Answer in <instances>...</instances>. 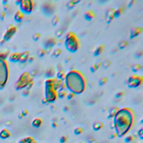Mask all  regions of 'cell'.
<instances>
[{
  "label": "cell",
  "mask_w": 143,
  "mask_h": 143,
  "mask_svg": "<svg viewBox=\"0 0 143 143\" xmlns=\"http://www.w3.org/2000/svg\"><path fill=\"white\" fill-rule=\"evenodd\" d=\"M64 81L67 89L75 94L82 93L87 87L85 75L77 69L71 70L67 73Z\"/></svg>",
  "instance_id": "cell-1"
},
{
  "label": "cell",
  "mask_w": 143,
  "mask_h": 143,
  "mask_svg": "<svg viewBox=\"0 0 143 143\" xmlns=\"http://www.w3.org/2000/svg\"><path fill=\"white\" fill-rule=\"evenodd\" d=\"M133 120V111L128 108H122L119 110L115 116V126L120 133L126 132L132 125Z\"/></svg>",
  "instance_id": "cell-2"
},
{
  "label": "cell",
  "mask_w": 143,
  "mask_h": 143,
  "mask_svg": "<svg viewBox=\"0 0 143 143\" xmlns=\"http://www.w3.org/2000/svg\"><path fill=\"white\" fill-rule=\"evenodd\" d=\"M64 45L68 51L72 53L77 52L80 48V40L74 31H69L67 34L64 40Z\"/></svg>",
  "instance_id": "cell-3"
},
{
  "label": "cell",
  "mask_w": 143,
  "mask_h": 143,
  "mask_svg": "<svg viewBox=\"0 0 143 143\" xmlns=\"http://www.w3.org/2000/svg\"><path fill=\"white\" fill-rule=\"evenodd\" d=\"M56 78H47L45 81V99L48 102H53L57 99L58 92L54 88Z\"/></svg>",
  "instance_id": "cell-4"
},
{
  "label": "cell",
  "mask_w": 143,
  "mask_h": 143,
  "mask_svg": "<svg viewBox=\"0 0 143 143\" xmlns=\"http://www.w3.org/2000/svg\"><path fill=\"white\" fill-rule=\"evenodd\" d=\"M8 66L7 61L0 58V88H2L7 82Z\"/></svg>",
  "instance_id": "cell-5"
},
{
  "label": "cell",
  "mask_w": 143,
  "mask_h": 143,
  "mask_svg": "<svg viewBox=\"0 0 143 143\" xmlns=\"http://www.w3.org/2000/svg\"><path fill=\"white\" fill-rule=\"evenodd\" d=\"M31 76L29 72H25L21 74L16 83V89L17 90L25 89L26 87L28 82L31 79Z\"/></svg>",
  "instance_id": "cell-6"
},
{
  "label": "cell",
  "mask_w": 143,
  "mask_h": 143,
  "mask_svg": "<svg viewBox=\"0 0 143 143\" xmlns=\"http://www.w3.org/2000/svg\"><path fill=\"white\" fill-rule=\"evenodd\" d=\"M143 83V77L138 74H133L128 78L126 83L128 87L135 88L141 86Z\"/></svg>",
  "instance_id": "cell-7"
},
{
  "label": "cell",
  "mask_w": 143,
  "mask_h": 143,
  "mask_svg": "<svg viewBox=\"0 0 143 143\" xmlns=\"http://www.w3.org/2000/svg\"><path fill=\"white\" fill-rule=\"evenodd\" d=\"M19 6L20 10L24 14H30L34 8V2L33 0H22Z\"/></svg>",
  "instance_id": "cell-8"
},
{
  "label": "cell",
  "mask_w": 143,
  "mask_h": 143,
  "mask_svg": "<svg viewBox=\"0 0 143 143\" xmlns=\"http://www.w3.org/2000/svg\"><path fill=\"white\" fill-rule=\"evenodd\" d=\"M41 10L43 15L46 16H51L55 11V6L54 4L50 2H45L41 5Z\"/></svg>",
  "instance_id": "cell-9"
},
{
  "label": "cell",
  "mask_w": 143,
  "mask_h": 143,
  "mask_svg": "<svg viewBox=\"0 0 143 143\" xmlns=\"http://www.w3.org/2000/svg\"><path fill=\"white\" fill-rule=\"evenodd\" d=\"M57 44V40L55 38L50 37L47 38L43 41V48L46 50L47 52L48 50H52L53 47H54Z\"/></svg>",
  "instance_id": "cell-10"
},
{
  "label": "cell",
  "mask_w": 143,
  "mask_h": 143,
  "mask_svg": "<svg viewBox=\"0 0 143 143\" xmlns=\"http://www.w3.org/2000/svg\"><path fill=\"white\" fill-rule=\"evenodd\" d=\"M17 27L13 25H11V26L8 28V29L6 30V31L5 33L4 36V39L5 40V41H8V40L12 37L14 35V34L16 33L17 31Z\"/></svg>",
  "instance_id": "cell-11"
},
{
  "label": "cell",
  "mask_w": 143,
  "mask_h": 143,
  "mask_svg": "<svg viewBox=\"0 0 143 143\" xmlns=\"http://www.w3.org/2000/svg\"><path fill=\"white\" fill-rule=\"evenodd\" d=\"M115 9L114 8H110L106 11L105 19L107 24H110L111 22L114 20V19H115Z\"/></svg>",
  "instance_id": "cell-12"
},
{
  "label": "cell",
  "mask_w": 143,
  "mask_h": 143,
  "mask_svg": "<svg viewBox=\"0 0 143 143\" xmlns=\"http://www.w3.org/2000/svg\"><path fill=\"white\" fill-rule=\"evenodd\" d=\"M142 32V28L140 26H136L131 30L130 34V38L131 39L135 38L139 36Z\"/></svg>",
  "instance_id": "cell-13"
},
{
  "label": "cell",
  "mask_w": 143,
  "mask_h": 143,
  "mask_svg": "<svg viewBox=\"0 0 143 143\" xmlns=\"http://www.w3.org/2000/svg\"><path fill=\"white\" fill-rule=\"evenodd\" d=\"M95 17V13L93 10H88L84 14V18L85 20L88 21H91Z\"/></svg>",
  "instance_id": "cell-14"
},
{
  "label": "cell",
  "mask_w": 143,
  "mask_h": 143,
  "mask_svg": "<svg viewBox=\"0 0 143 143\" xmlns=\"http://www.w3.org/2000/svg\"><path fill=\"white\" fill-rule=\"evenodd\" d=\"M21 53L18 52H14L11 54L9 56V60L12 62H18L19 61L20 58Z\"/></svg>",
  "instance_id": "cell-15"
},
{
  "label": "cell",
  "mask_w": 143,
  "mask_h": 143,
  "mask_svg": "<svg viewBox=\"0 0 143 143\" xmlns=\"http://www.w3.org/2000/svg\"><path fill=\"white\" fill-rule=\"evenodd\" d=\"M29 57H30V52L29 51H28V50L21 53L19 62H20L21 63H25L27 60H28V59H29Z\"/></svg>",
  "instance_id": "cell-16"
},
{
  "label": "cell",
  "mask_w": 143,
  "mask_h": 143,
  "mask_svg": "<svg viewBox=\"0 0 143 143\" xmlns=\"http://www.w3.org/2000/svg\"><path fill=\"white\" fill-rule=\"evenodd\" d=\"M105 46L103 44H101L99 46H98L96 49H95L94 52H93V55L95 57H98L100 55L102 54V53L104 52Z\"/></svg>",
  "instance_id": "cell-17"
},
{
  "label": "cell",
  "mask_w": 143,
  "mask_h": 143,
  "mask_svg": "<svg viewBox=\"0 0 143 143\" xmlns=\"http://www.w3.org/2000/svg\"><path fill=\"white\" fill-rule=\"evenodd\" d=\"M24 18V14L21 11L18 10L16 11L15 16H14V19L17 22H20Z\"/></svg>",
  "instance_id": "cell-18"
},
{
  "label": "cell",
  "mask_w": 143,
  "mask_h": 143,
  "mask_svg": "<svg viewBox=\"0 0 143 143\" xmlns=\"http://www.w3.org/2000/svg\"><path fill=\"white\" fill-rule=\"evenodd\" d=\"M45 74L47 78H52L55 74V69L52 67H50L46 70Z\"/></svg>",
  "instance_id": "cell-19"
},
{
  "label": "cell",
  "mask_w": 143,
  "mask_h": 143,
  "mask_svg": "<svg viewBox=\"0 0 143 143\" xmlns=\"http://www.w3.org/2000/svg\"><path fill=\"white\" fill-rule=\"evenodd\" d=\"M80 2V0H71L67 4V7L68 10H71Z\"/></svg>",
  "instance_id": "cell-20"
},
{
  "label": "cell",
  "mask_w": 143,
  "mask_h": 143,
  "mask_svg": "<svg viewBox=\"0 0 143 143\" xmlns=\"http://www.w3.org/2000/svg\"><path fill=\"white\" fill-rule=\"evenodd\" d=\"M56 76H57L56 78L64 81L66 76V73L64 70L61 69L60 70V71H58V72L57 73V74H56Z\"/></svg>",
  "instance_id": "cell-21"
},
{
  "label": "cell",
  "mask_w": 143,
  "mask_h": 143,
  "mask_svg": "<svg viewBox=\"0 0 143 143\" xmlns=\"http://www.w3.org/2000/svg\"><path fill=\"white\" fill-rule=\"evenodd\" d=\"M64 83V81H61L60 80H58L57 78H56L55 82L54 83V88L57 92L59 91V89L60 88L61 85Z\"/></svg>",
  "instance_id": "cell-22"
},
{
  "label": "cell",
  "mask_w": 143,
  "mask_h": 143,
  "mask_svg": "<svg viewBox=\"0 0 143 143\" xmlns=\"http://www.w3.org/2000/svg\"><path fill=\"white\" fill-rule=\"evenodd\" d=\"M102 65V62L101 61H99L96 63L93 64L91 67H90V71L92 73H94L96 71H97L99 69Z\"/></svg>",
  "instance_id": "cell-23"
},
{
  "label": "cell",
  "mask_w": 143,
  "mask_h": 143,
  "mask_svg": "<svg viewBox=\"0 0 143 143\" xmlns=\"http://www.w3.org/2000/svg\"><path fill=\"white\" fill-rule=\"evenodd\" d=\"M124 12V8L122 7H120L115 10L114 13V16L115 18H118L121 16L122 14Z\"/></svg>",
  "instance_id": "cell-24"
},
{
  "label": "cell",
  "mask_w": 143,
  "mask_h": 143,
  "mask_svg": "<svg viewBox=\"0 0 143 143\" xmlns=\"http://www.w3.org/2000/svg\"><path fill=\"white\" fill-rule=\"evenodd\" d=\"M63 52V50L61 48H57L53 51L52 55L54 58H58L61 54Z\"/></svg>",
  "instance_id": "cell-25"
},
{
  "label": "cell",
  "mask_w": 143,
  "mask_h": 143,
  "mask_svg": "<svg viewBox=\"0 0 143 143\" xmlns=\"http://www.w3.org/2000/svg\"><path fill=\"white\" fill-rule=\"evenodd\" d=\"M142 66L141 64L136 63L134 64V65L131 67V70H132V71L133 72L136 73L140 71V70L142 69Z\"/></svg>",
  "instance_id": "cell-26"
},
{
  "label": "cell",
  "mask_w": 143,
  "mask_h": 143,
  "mask_svg": "<svg viewBox=\"0 0 143 143\" xmlns=\"http://www.w3.org/2000/svg\"><path fill=\"white\" fill-rule=\"evenodd\" d=\"M68 94V92L67 89H63V90H60L58 91V97L59 99H63Z\"/></svg>",
  "instance_id": "cell-27"
},
{
  "label": "cell",
  "mask_w": 143,
  "mask_h": 143,
  "mask_svg": "<svg viewBox=\"0 0 143 143\" xmlns=\"http://www.w3.org/2000/svg\"><path fill=\"white\" fill-rule=\"evenodd\" d=\"M64 32H65V29L63 27H61L60 29L57 30V31L55 32V36H56V38H60L63 35Z\"/></svg>",
  "instance_id": "cell-28"
},
{
  "label": "cell",
  "mask_w": 143,
  "mask_h": 143,
  "mask_svg": "<svg viewBox=\"0 0 143 143\" xmlns=\"http://www.w3.org/2000/svg\"><path fill=\"white\" fill-rule=\"evenodd\" d=\"M59 21V17L57 14H55L52 19V24L53 26H56L58 24Z\"/></svg>",
  "instance_id": "cell-29"
},
{
  "label": "cell",
  "mask_w": 143,
  "mask_h": 143,
  "mask_svg": "<svg viewBox=\"0 0 143 143\" xmlns=\"http://www.w3.org/2000/svg\"><path fill=\"white\" fill-rule=\"evenodd\" d=\"M108 78L107 77H104L102 78H101L100 81H99V85L100 86H104L105 84H106L108 82Z\"/></svg>",
  "instance_id": "cell-30"
},
{
  "label": "cell",
  "mask_w": 143,
  "mask_h": 143,
  "mask_svg": "<svg viewBox=\"0 0 143 143\" xmlns=\"http://www.w3.org/2000/svg\"><path fill=\"white\" fill-rule=\"evenodd\" d=\"M37 53H38V55L39 57H43L47 53H46L45 49L44 48H41V49H39L38 50Z\"/></svg>",
  "instance_id": "cell-31"
},
{
  "label": "cell",
  "mask_w": 143,
  "mask_h": 143,
  "mask_svg": "<svg viewBox=\"0 0 143 143\" xmlns=\"http://www.w3.org/2000/svg\"><path fill=\"white\" fill-rule=\"evenodd\" d=\"M129 44V41L127 40H123L120 42L119 44V47L120 49H124L125 47H126Z\"/></svg>",
  "instance_id": "cell-32"
},
{
  "label": "cell",
  "mask_w": 143,
  "mask_h": 143,
  "mask_svg": "<svg viewBox=\"0 0 143 143\" xmlns=\"http://www.w3.org/2000/svg\"><path fill=\"white\" fill-rule=\"evenodd\" d=\"M111 65V60L107 59V60H105V61H103V62L102 63V65L101 66H102L103 67V68H108Z\"/></svg>",
  "instance_id": "cell-33"
},
{
  "label": "cell",
  "mask_w": 143,
  "mask_h": 143,
  "mask_svg": "<svg viewBox=\"0 0 143 143\" xmlns=\"http://www.w3.org/2000/svg\"><path fill=\"white\" fill-rule=\"evenodd\" d=\"M34 85V81L33 78H31V79L30 80L29 82H28V83H27L26 87L25 88L27 89H29V90H30V89L32 88Z\"/></svg>",
  "instance_id": "cell-34"
},
{
  "label": "cell",
  "mask_w": 143,
  "mask_h": 143,
  "mask_svg": "<svg viewBox=\"0 0 143 143\" xmlns=\"http://www.w3.org/2000/svg\"><path fill=\"white\" fill-rule=\"evenodd\" d=\"M8 55H9V51L5 50V51H3L0 53V58L6 59V58L8 57Z\"/></svg>",
  "instance_id": "cell-35"
},
{
  "label": "cell",
  "mask_w": 143,
  "mask_h": 143,
  "mask_svg": "<svg viewBox=\"0 0 143 143\" xmlns=\"http://www.w3.org/2000/svg\"><path fill=\"white\" fill-rule=\"evenodd\" d=\"M41 36V35L40 33H35L34 34V35H33L32 38H33L34 41H38V40H39V39H40Z\"/></svg>",
  "instance_id": "cell-36"
},
{
  "label": "cell",
  "mask_w": 143,
  "mask_h": 143,
  "mask_svg": "<svg viewBox=\"0 0 143 143\" xmlns=\"http://www.w3.org/2000/svg\"><path fill=\"white\" fill-rule=\"evenodd\" d=\"M119 108H117L116 107H115L114 108L112 109V111L110 112V117H113L115 116V115L117 114V112L119 111Z\"/></svg>",
  "instance_id": "cell-37"
},
{
  "label": "cell",
  "mask_w": 143,
  "mask_h": 143,
  "mask_svg": "<svg viewBox=\"0 0 143 143\" xmlns=\"http://www.w3.org/2000/svg\"><path fill=\"white\" fill-rule=\"evenodd\" d=\"M41 120L40 119H36L35 120H34V121H33V125L35 126H40L41 125Z\"/></svg>",
  "instance_id": "cell-38"
},
{
  "label": "cell",
  "mask_w": 143,
  "mask_h": 143,
  "mask_svg": "<svg viewBox=\"0 0 143 143\" xmlns=\"http://www.w3.org/2000/svg\"><path fill=\"white\" fill-rule=\"evenodd\" d=\"M143 54V52H142V50H138V51H137L135 53V57L136 58H141Z\"/></svg>",
  "instance_id": "cell-39"
},
{
  "label": "cell",
  "mask_w": 143,
  "mask_h": 143,
  "mask_svg": "<svg viewBox=\"0 0 143 143\" xmlns=\"http://www.w3.org/2000/svg\"><path fill=\"white\" fill-rule=\"evenodd\" d=\"M38 70H36L35 69H33L31 71V72H29L30 73V76L31 78H33V77H35L36 74H38Z\"/></svg>",
  "instance_id": "cell-40"
},
{
  "label": "cell",
  "mask_w": 143,
  "mask_h": 143,
  "mask_svg": "<svg viewBox=\"0 0 143 143\" xmlns=\"http://www.w3.org/2000/svg\"><path fill=\"white\" fill-rule=\"evenodd\" d=\"M30 93V90H29V89H27L26 88H25V89H23V91H22V94L24 96H29Z\"/></svg>",
  "instance_id": "cell-41"
},
{
  "label": "cell",
  "mask_w": 143,
  "mask_h": 143,
  "mask_svg": "<svg viewBox=\"0 0 143 143\" xmlns=\"http://www.w3.org/2000/svg\"><path fill=\"white\" fill-rule=\"evenodd\" d=\"M124 94H125V92H124L120 91V92H117V93H116L115 97H117V98H120V97H121L122 96H124Z\"/></svg>",
  "instance_id": "cell-42"
},
{
  "label": "cell",
  "mask_w": 143,
  "mask_h": 143,
  "mask_svg": "<svg viewBox=\"0 0 143 143\" xmlns=\"http://www.w3.org/2000/svg\"><path fill=\"white\" fill-rule=\"evenodd\" d=\"M75 94L74 93H72V92H69V93H68V94H67V99H68V100H71L75 96Z\"/></svg>",
  "instance_id": "cell-43"
},
{
  "label": "cell",
  "mask_w": 143,
  "mask_h": 143,
  "mask_svg": "<svg viewBox=\"0 0 143 143\" xmlns=\"http://www.w3.org/2000/svg\"><path fill=\"white\" fill-rule=\"evenodd\" d=\"M34 60H35V57H34V56H30V57H29V59H28V61H29V62H33Z\"/></svg>",
  "instance_id": "cell-44"
},
{
  "label": "cell",
  "mask_w": 143,
  "mask_h": 143,
  "mask_svg": "<svg viewBox=\"0 0 143 143\" xmlns=\"http://www.w3.org/2000/svg\"><path fill=\"white\" fill-rule=\"evenodd\" d=\"M5 16H6V14H5V12L4 11V12H2L1 13V19H4L5 18Z\"/></svg>",
  "instance_id": "cell-45"
},
{
  "label": "cell",
  "mask_w": 143,
  "mask_h": 143,
  "mask_svg": "<svg viewBox=\"0 0 143 143\" xmlns=\"http://www.w3.org/2000/svg\"><path fill=\"white\" fill-rule=\"evenodd\" d=\"M71 58H72V57H71V56H69L68 57H67V58H66V60H65V61H66V63H67L69 61H70V60L71 59Z\"/></svg>",
  "instance_id": "cell-46"
},
{
  "label": "cell",
  "mask_w": 143,
  "mask_h": 143,
  "mask_svg": "<svg viewBox=\"0 0 143 143\" xmlns=\"http://www.w3.org/2000/svg\"><path fill=\"white\" fill-rule=\"evenodd\" d=\"M135 1H134V0H133V1H131L129 2V7H131V6L133 5L134 3H135Z\"/></svg>",
  "instance_id": "cell-47"
},
{
  "label": "cell",
  "mask_w": 143,
  "mask_h": 143,
  "mask_svg": "<svg viewBox=\"0 0 143 143\" xmlns=\"http://www.w3.org/2000/svg\"><path fill=\"white\" fill-rule=\"evenodd\" d=\"M42 102H43V103H46V102H48L47 101V100L45 99V98H44V99H43V100H42Z\"/></svg>",
  "instance_id": "cell-48"
},
{
  "label": "cell",
  "mask_w": 143,
  "mask_h": 143,
  "mask_svg": "<svg viewBox=\"0 0 143 143\" xmlns=\"http://www.w3.org/2000/svg\"><path fill=\"white\" fill-rule=\"evenodd\" d=\"M6 42L5 40H4V39H3V40H1V41H0V44H4Z\"/></svg>",
  "instance_id": "cell-49"
},
{
  "label": "cell",
  "mask_w": 143,
  "mask_h": 143,
  "mask_svg": "<svg viewBox=\"0 0 143 143\" xmlns=\"http://www.w3.org/2000/svg\"><path fill=\"white\" fill-rule=\"evenodd\" d=\"M5 10H7V8H8V5L7 4H5Z\"/></svg>",
  "instance_id": "cell-50"
}]
</instances>
